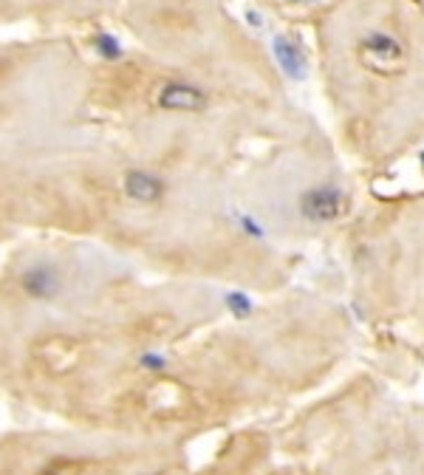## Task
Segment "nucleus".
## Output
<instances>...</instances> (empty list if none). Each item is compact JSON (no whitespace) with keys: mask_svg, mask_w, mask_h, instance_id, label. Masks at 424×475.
<instances>
[{"mask_svg":"<svg viewBox=\"0 0 424 475\" xmlns=\"http://www.w3.org/2000/svg\"><path fill=\"white\" fill-rule=\"evenodd\" d=\"M136 408L148 419L170 421V419H178V416L187 413V408H190V391H187L178 379L158 376L150 385H145L139 391Z\"/></svg>","mask_w":424,"mask_h":475,"instance_id":"obj_1","label":"nucleus"},{"mask_svg":"<svg viewBox=\"0 0 424 475\" xmlns=\"http://www.w3.org/2000/svg\"><path fill=\"white\" fill-rule=\"evenodd\" d=\"M32 356H34V362L43 371H49L51 376H65L82 365L85 348L80 340L68 337V334H49V337H40L32 345Z\"/></svg>","mask_w":424,"mask_h":475,"instance_id":"obj_2","label":"nucleus"},{"mask_svg":"<svg viewBox=\"0 0 424 475\" xmlns=\"http://www.w3.org/2000/svg\"><path fill=\"white\" fill-rule=\"evenodd\" d=\"M360 60L379 77H393L405 68V49L396 37L385 32H373L360 43Z\"/></svg>","mask_w":424,"mask_h":475,"instance_id":"obj_3","label":"nucleus"},{"mask_svg":"<svg viewBox=\"0 0 424 475\" xmlns=\"http://www.w3.org/2000/svg\"><path fill=\"white\" fill-rule=\"evenodd\" d=\"M300 207V216L311 224H328V221H337L348 212V196L342 193L340 187L331 184H320L305 189L297 201Z\"/></svg>","mask_w":424,"mask_h":475,"instance_id":"obj_4","label":"nucleus"},{"mask_svg":"<svg viewBox=\"0 0 424 475\" xmlns=\"http://www.w3.org/2000/svg\"><path fill=\"white\" fill-rule=\"evenodd\" d=\"M20 292L26 294L29 300H37V303H51L62 294V272L49 264V260H34L26 269L20 272Z\"/></svg>","mask_w":424,"mask_h":475,"instance_id":"obj_5","label":"nucleus"},{"mask_svg":"<svg viewBox=\"0 0 424 475\" xmlns=\"http://www.w3.org/2000/svg\"><path fill=\"white\" fill-rule=\"evenodd\" d=\"M153 102H156V108L170 111V113H201L209 105V97L204 88H198L193 82L167 80L156 88Z\"/></svg>","mask_w":424,"mask_h":475,"instance_id":"obj_6","label":"nucleus"},{"mask_svg":"<svg viewBox=\"0 0 424 475\" xmlns=\"http://www.w3.org/2000/svg\"><path fill=\"white\" fill-rule=\"evenodd\" d=\"M122 193L133 204H158L164 198V178H158L153 170H125L122 176Z\"/></svg>","mask_w":424,"mask_h":475,"instance_id":"obj_7","label":"nucleus"},{"mask_svg":"<svg viewBox=\"0 0 424 475\" xmlns=\"http://www.w3.org/2000/svg\"><path fill=\"white\" fill-rule=\"evenodd\" d=\"M274 57H277V65L283 68V74L292 77V80H303L305 71H309V62H305V54L300 49V43H294L289 34H277L274 43Z\"/></svg>","mask_w":424,"mask_h":475,"instance_id":"obj_8","label":"nucleus"},{"mask_svg":"<svg viewBox=\"0 0 424 475\" xmlns=\"http://www.w3.org/2000/svg\"><path fill=\"white\" fill-rule=\"evenodd\" d=\"M173 331V320L170 317H164V314H153V317H145L139 325H136V334L141 340H148V343H156V340H164Z\"/></svg>","mask_w":424,"mask_h":475,"instance_id":"obj_9","label":"nucleus"},{"mask_svg":"<svg viewBox=\"0 0 424 475\" xmlns=\"http://www.w3.org/2000/svg\"><path fill=\"white\" fill-rule=\"evenodd\" d=\"M93 51H97L102 60H108V62L122 60V54H125L119 37H113L110 32H97V34H93Z\"/></svg>","mask_w":424,"mask_h":475,"instance_id":"obj_10","label":"nucleus"},{"mask_svg":"<svg viewBox=\"0 0 424 475\" xmlns=\"http://www.w3.org/2000/svg\"><path fill=\"white\" fill-rule=\"evenodd\" d=\"M40 475H91V464L82 459H54L40 470Z\"/></svg>","mask_w":424,"mask_h":475,"instance_id":"obj_11","label":"nucleus"},{"mask_svg":"<svg viewBox=\"0 0 424 475\" xmlns=\"http://www.w3.org/2000/svg\"><path fill=\"white\" fill-rule=\"evenodd\" d=\"M226 305H229V312H232V314H238V317H246V314L252 312V303H249V297H246V294H241V292H232V294H226Z\"/></svg>","mask_w":424,"mask_h":475,"instance_id":"obj_12","label":"nucleus"},{"mask_svg":"<svg viewBox=\"0 0 424 475\" xmlns=\"http://www.w3.org/2000/svg\"><path fill=\"white\" fill-rule=\"evenodd\" d=\"M139 362L145 365L148 371H164V356H161V354H153V351L141 354V360H139Z\"/></svg>","mask_w":424,"mask_h":475,"instance_id":"obj_13","label":"nucleus"},{"mask_svg":"<svg viewBox=\"0 0 424 475\" xmlns=\"http://www.w3.org/2000/svg\"><path fill=\"white\" fill-rule=\"evenodd\" d=\"M241 227L246 229V235H255V238H261V235H263V229L257 227V224H255L252 218H241Z\"/></svg>","mask_w":424,"mask_h":475,"instance_id":"obj_14","label":"nucleus"},{"mask_svg":"<svg viewBox=\"0 0 424 475\" xmlns=\"http://www.w3.org/2000/svg\"><path fill=\"white\" fill-rule=\"evenodd\" d=\"M246 20L252 23V26H263V17L257 14V12H246Z\"/></svg>","mask_w":424,"mask_h":475,"instance_id":"obj_15","label":"nucleus"},{"mask_svg":"<svg viewBox=\"0 0 424 475\" xmlns=\"http://www.w3.org/2000/svg\"><path fill=\"white\" fill-rule=\"evenodd\" d=\"M283 3H292V6H305V3H317V0H283Z\"/></svg>","mask_w":424,"mask_h":475,"instance_id":"obj_16","label":"nucleus"}]
</instances>
